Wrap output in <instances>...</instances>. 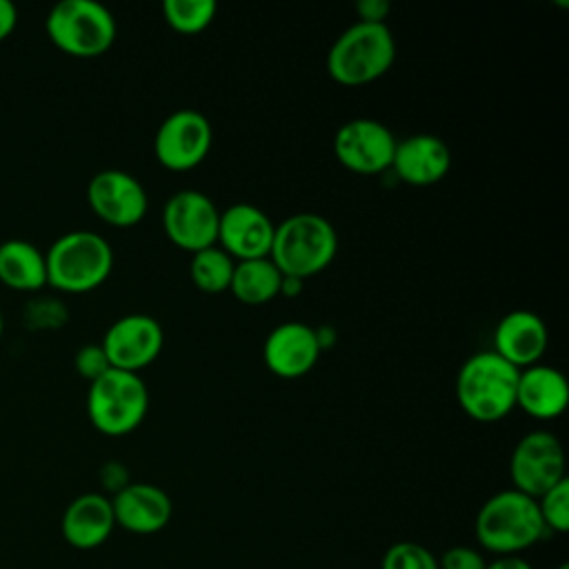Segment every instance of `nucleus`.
Masks as SVG:
<instances>
[{
	"label": "nucleus",
	"mask_w": 569,
	"mask_h": 569,
	"mask_svg": "<svg viewBox=\"0 0 569 569\" xmlns=\"http://www.w3.org/2000/svg\"><path fill=\"white\" fill-rule=\"evenodd\" d=\"M509 478L516 491L531 498L542 496L547 489L565 480V451L560 440L545 429L525 433L511 451Z\"/></svg>",
	"instance_id": "1a4fd4ad"
},
{
	"label": "nucleus",
	"mask_w": 569,
	"mask_h": 569,
	"mask_svg": "<svg viewBox=\"0 0 569 569\" xmlns=\"http://www.w3.org/2000/svg\"><path fill=\"white\" fill-rule=\"evenodd\" d=\"M276 224L256 204L236 202L220 211L216 244L236 262L267 258L271 251Z\"/></svg>",
	"instance_id": "2eb2a0df"
},
{
	"label": "nucleus",
	"mask_w": 569,
	"mask_h": 569,
	"mask_svg": "<svg viewBox=\"0 0 569 569\" xmlns=\"http://www.w3.org/2000/svg\"><path fill=\"white\" fill-rule=\"evenodd\" d=\"M396 136L387 124L373 118H351L333 136L336 160L360 176H373L391 169Z\"/></svg>",
	"instance_id": "9d476101"
},
{
	"label": "nucleus",
	"mask_w": 569,
	"mask_h": 569,
	"mask_svg": "<svg viewBox=\"0 0 569 569\" xmlns=\"http://www.w3.org/2000/svg\"><path fill=\"white\" fill-rule=\"evenodd\" d=\"M100 345L113 369L138 373L160 356L164 331L153 316L127 313L109 325Z\"/></svg>",
	"instance_id": "f8f14e48"
},
{
	"label": "nucleus",
	"mask_w": 569,
	"mask_h": 569,
	"mask_svg": "<svg viewBox=\"0 0 569 569\" xmlns=\"http://www.w3.org/2000/svg\"><path fill=\"white\" fill-rule=\"evenodd\" d=\"M67 309L53 298H38L24 307V322L29 327H58L64 325Z\"/></svg>",
	"instance_id": "bb28decb"
},
{
	"label": "nucleus",
	"mask_w": 569,
	"mask_h": 569,
	"mask_svg": "<svg viewBox=\"0 0 569 569\" xmlns=\"http://www.w3.org/2000/svg\"><path fill=\"white\" fill-rule=\"evenodd\" d=\"M87 202L93 213L113 227L138 224L149 209L142 182L122 169H102L87 184Z\"/></svg>",
	"instance_id": "ddd939ff"
},
{
	"label": "nucleus",
	"mask_w": 569,
	"mask_h": 569,
	"mask_svg": "<svg viewBox=\"0 0 569 569\" xmlns=\"http://www.w3.org/2000/svg\"><path fill=\"white\" fill-rule=\"evenodd\" d=\"M2 329H4V320H2V309H0V336H2Z\"/></svg>",
	"instance_id": "72a5a7b5"
},
{
	"label": "nucleus",
	"mask_w": 569,
	"mask_h": 569,
	"mask_svg": "<svg viewBox=\"0 0 569 569\" xmlns=\"http://www.w3.org/2000/svg\"><path fill=\"white\" fill-rule=\"evenodd\" d=\"M322 353L318 331L300 320H289L273 327L262 345L267 369L284 380L307 376Z\"/></svg>",
	"instance_id": "4468645a"
},
{
	"label": "nucleus",
	"mask_w": 569,
	"mask_h": 569,
	"mask_svg": "<svg viewBox=\"0 0 569 569\" xmlns=\"http://www.w3.org/2000/svg\"><path fill=\"white\" fill-rule=\"evenodd\" d=\"M284 276L278 271L273 260L267 258H253V260H240L233 267L229 291L233 298L249 307L269 305L273 298L280 296Z\"/></svg>",
	"instance_id": "4be33fe9"
},
{
	"label": "nucleus",
	"mask_w": 569,
	"mask_h": 569,
	"mask_svg": "<svg viewBox=\"0 0 569 569\" xmlns=\"http://www.w3.org/2000/svg\"><path fill=\"white\" fill-rule=\"evenodd\" d=\"M518 373L493 349L471 353L456 376V400L478 422H496L516 409Z\"/></svg>",
	"instance_id": "7ed1b4c3"
},
{
	"label": "nucleus",
	"mask_w": 569,
	"mask_h": 569,
	"mask_svg": "<svg viewBox=\"0 0 569 569\" xmlns=\"http://www.w3.org/2000/svg\"><path fill=\"white\" fill-rule=\"evenodd\" d=\"M236 260L222 251L218 244L200 249L191 253L189 260V278L196 289L204 293H222L229 291Z\"/></svg>",
	"instance_id": "5701e85b"
},
{
	"label": "nucleus",
	"mask_w": 569,
	"mask_h": 569,
	"mask_svg": "<svg viewBox=\"0 0 569 569\" xmlns=\"http://www.w3.org/2000/svg\"><path fill=\"white\" fill-rule=\"evenodd\" d=\"M556 569H569V562H560Z\"/></svg>",
	"instance_id": "f704fd0d"
},
{
	"label": "nucleus",
	"mask_w": 569,
	"mask_h": 569,
	"mask_svg": "<svg viewBox=\"0 0 569 569\" xmlns=\"http://www.w3.org/2000/svg\"><path fill=\"white\" fill-rule=\"evenodd\" d=\"M211 144L209 118L196 109H178L160 122L153 136V156L169 171H191L202 164Z\"/></svg>",
	"instance_id": "6e6552de"
},
{
	"label": "nucleus",
	"mask_w": 569,
	"mask_h": 569,
	"mask_svg": "<svg viewBox=\"0 0 569 569\" xmlns=\"http://www.w3.org/2000/svg\"><path fill=\"white\" fill-rule=\"evenodd\" d=\"M542 525L549 533L569 531V478L560 480L536 498Z\"/></svg>",
	"instance_id": "393cba45"
},
{
	"label": "nucleus",
	"mask_w": 569,
	"mask_h": 569,
	"mask_svg": "<svg viewBox=\"0 0 569 569\" xmlns=\"http://www.w3.org/2000/svg\"><path fill=\"white\" fill-rule=\"evenodd\" d=\"M116 529L111 498L100 491L76 496L60 520V531L67 545L80 551L96 549L109 540Z\"/></svg>",
	"instance_id": "6ab92c4d"
},
{
	"label": "nucleus",
	"mask_w": 569,
	"mask_h": 569,
	"mask_svg": "<svg viewBox=\"0 0 569 569\" xmlns=\"http://www.w3.org/2000/svg\"><path fill=\"white\" fill-rule=\"evenodd\" d=\"M391 11V4L385 0H362L356 4L358 22H373V24H385L387 16Z\"/></svg>",
	"instance_id": "7c9ffc66"
},
{
	"label": "nucleus",
	"mask_w": 569,
	"mask_h": 569,
	"mask_svg": "<svg viewBox=\"0 0 569 569\" xmlns=\"http://www.w3.org/2000/svg\"><path fill=\"white\" fill-rule=\"evenodd\" d=\"M569 402V385L562 371L549 365H531L520 369L516 387V407L536 420H553L565 413Z\"/></svg>",
	"instance_id": "aec40b11"
},
{
	"label": "nucleus",
	"mask_w": 569,
	"mask_h": 569,
	"mask_svg": "<svg viewBox=\"0 0 569 569\" xmlns=\"http://www.w3.org/2000/svg\"><path fill=\"white\" fill-rule=\"evenodd\" d=\"M485 556L467 545H453L438 558V569H485Z\"/></svg>",
	"instance_id": "c85d7f7f"
},
{
	"label": "nucleus",
	"mask_w": 569,
	"mask_h": 569,
	"mask_svg": "<svg viewBox=\"0 0 569 569\" xmlns=\"http://www.w3.org/2000/svg\"><path fill=\"white\" fill-rule=\"evenodd\" d=\"M391 169L405 184L431 187L447 178L451 149L433 133H413L396 142Z\"/></svg>",
	"instance_id": "f3484780"
},
{
	"label": "nucleus",
	"mask_w": 569,
	"mask_h": 569,
	"mask_svg": "<svg viewBox=\"0 0 569 569\" xmlns=\"http://www.w3.org/2000/svg\"><path fill=\"white\" fill-rule=\"evenodd\" d=\"M73 367H76V371H78L84 380H89V382H93L96 378H100L104 371L111 369V365H109V360H107V353H104V349H102L100 342L82 345V347L76 351V356H73Z\"/></svg>",
	"instance_id": "cd10ccee"
},
{
	"label": "nucleus",
	"mask_w": 569,
	"mask_h": 569,
	"mask_svg": "<svg viewBox=\"0 0 569 569\" xmlns=\"http://www.w3.org/2000/svg\"><path fill=\"white\" fill-rule=\"evenodd\" d=\"M18 22V9L11 0H0V40H4Z\"/></svg>",
	"instance_id": "2f4dec72"
},
{
	"label": "nucleus",
	"mask_w": 569,
	"mask_h": 569,
	"mask_svg": "<svg viewBox=\"0 0 569 569\" xmlns=\"http://www.w3.org/2000/svg\"><path fill=\"white\" fill-rule=\"evenodd\" d=\"M47 284L84 293L100 287L113 269V249L109 240L89 229H73L58 236L44 251Z\"/></svg>",
	"instance_id": "39448f33"
},
{
	"label": "nucleus",
	"mask_w": 569,
	"mask_h": 569,
	"mask_svg": "<svg viewBox=\"0 0 569 569\" xmlns=\"http://www.w3.org/2000/svg\"><path fill=\"white\" fill-rule=\"evenodd\" d=\"M51 42L76 58H98L116 40L113 13L98 0H60L44 20Z\"/></svg>",
	"instance_id": "0eeeda50"
},
{
	"label": "nucleus",
	"mask_w": 569,
	"mask_h": 569,
	"mask_svg": "<svg viewBox=\"0 0 569 569\" xmlns=\"http://www.w3.org/2000/svg\"><path fill=\"white\" fill-rule=\"evenodd\" d=\"M338 253V231L313 211H298L276 224L269 258L284 278L305 280L325 271Z\"/></svg>",
	"instance_id": "f03ea898"
},
{
	"label": "nucleus",
	"mask_w": 569,
	"mask_h": 569,
	"mask_svg": "<svg viewBox=\"0 0 569 569\" xmlns=\"http://www.w3.org/2000/svg\"><path fill=\"white\" fill-rule=\"evenodd\" d=\"M396 60L391 29L373 22H353L331 44L327 73L342 87H362L382 78Z\"/></svg>",
	"instance_id": "20e7f679"
},
{
	"label": "nucleus",
	"mask_w": 569,
	"mask_h": 569,
	"mask_svg": "<svg viewBox=\"0 0 569 569\" xmlns=\"http://www.w3.org/2000/svg\"><path fill=\"white\" fill-rule=\"evenodd\" d=\"M216 2L211 0H167L162 4V16L167 24L182 36L202 33L216 18Z\"/></svg>",
	"instance_id": "b1692460"
},
{
	"label": "nucleus",
	"mask_w": 569,
	"mask_h": 569,
	"mask_svg": "<svg viewBox=\"0 0 569 569\" xmlns=\"http://www.w3.org/2000/svg\"><path fill=\"white\" fill-rule=\"evenodd\" d=\"M116 527L136 536H151L162 531L173 513L171 498L164 489L151 482H129L111 496Z\"/></svg>",
	"instance_id": "dca6fc26"
},
{
	"label": "nucleus",
	"mask_w": 569,
	"mask_h": 569,
	"mask_svg": "<svg viewBox=\"0 0 569 569\" xmlns=\"http://www.w3.org/2000/svg\"><path fill=\"white\" fill-rule=\"evenodd\" d=\"M476 540L496 556H518L549 531L542 525L536 498L511 489L489 496L476 513Z\"/></svg>",
	"instance_id": "f257e3e1"
},
{
	"label": "nucleus",
	"mask_w": 569,
	"mask_h": 569,
	"mask_svg": "<svg viewBox=\"0 0 569 569\" xmlns=\"http://www.w3.org/2000/svg\"><path fill=\"white\" fill-rule=\"evenodd\" d=\"M100 485L104 491H109L111 496H116L120 489H124L131 480H129V471L122 462L118 460H109L100 467Z\"/></svg>",
	"instance_id": "c756f323"
},
{
	"label": "nucleus",
	"mask_w": 569,
	"mask_h": 569,
	"mask_svg": "<svg viewBox=\"0 0 569 569\" xmlns=\"http://www.w3.org/2000/svg\"><path fill=\"white\" fill-rule=\"evenodd\" d=\"M0 280L20 291H36L47 284L44 251L22 238L0 242Z\"/></svg>",
	"instance_id": "412c9836"
},
{
	"label": "nucleus",
	"mask_w": 569,
	"mask_h": 569,
	"mask_svg": "<svg viewBox=\"0 0 569 569\" xmlns=\"http://www.w3.org/2000/svg\"><path fill=\"white\" fill-rule=\"evenodd\" d=\"M149 411V389L140 373L109 369L87 393V416L104 436H127L136 431Z\"/></svg>",
	"instance_id": "423d86ee"
},
{
	"label": "nucleus",
	"mask_w": 569,
	"mask_h": 569,
	"mask_svg": "<svg viewBox=\"0 0 569 569\" xmlns=\"http://www.w3.org/2000/svg\"><path fill=\"white\" fill-rule=\"evenodd\" d=\"M485 569H533V567L520 556H496V560L487 562Z\"/></svg>",
	"instance_id": "473e14b6"
},
{
	"label": "nucleus",
	"mask_w": 569,
	"mask_h": 569,
	"mask_svg": "<svg viewBox=\"0 0 569 569\" xmlns=\"http://www.w3.org/2000/svg\"><path fill=\"white\" fill-rule=\"evenodd\" d=\"M380 569H438V558L420 542H393L380 562Z\"/></svg>",
	"instance_id": "a878e982"
},
{
	"label": "nucleus",
	"mask_w": 569,
	"mask_h": 569,
	"mask_svg": "<svg viewBox=\"0 0 569 569\" xmlns=\"http://www.w3.org/2000/svg\"><path fill=\"white\" fill-rule=\"evenodd\" d=\"M547 342L549 336L542 318L529 309L505 313L493 331V351L516 369L538 365L547 351Z\"/></svg>",
	"instance_id": "a211bd4d"
},
{
	"label": "nucleus",
	"mask_w": 569,
	"mask_h": 569,
	"mask_svg": "<svg viewBox=\"0 0 569 569\" xmlns=\"http://www.w3.org/2000/svg\"><path fill=\"white\" fill-rule=\"evenodd\" d=\"M218 218L220 209L207 193L182 189L171 193L164 202L162 229L178 249L196 253L216 244Z\"/></svg>",
	"instance_id": "9b49d317"
}]
</instances>
